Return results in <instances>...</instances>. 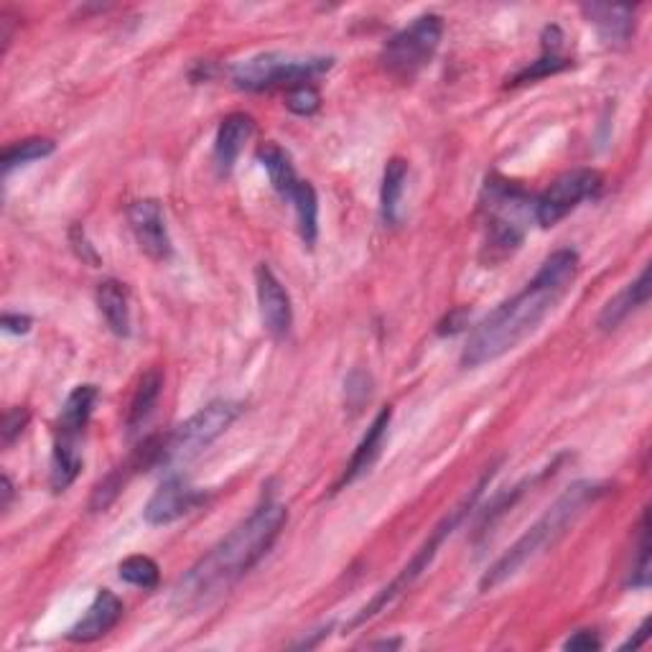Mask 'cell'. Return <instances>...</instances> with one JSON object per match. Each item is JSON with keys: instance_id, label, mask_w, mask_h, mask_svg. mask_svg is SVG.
<instances>
[{"instance_id": "1", "label": "cell", "mask_w": 652, "mask_h": 652, "mask_svg": "<svg viewBox=\"0 0 652 652\" xmlns=\"http://www.w3.org/2000/svg\"><path fill=\"white\" fill-rule=\"evenodd\" d=\"M579 276V255L576 250L563 248L556 250L540 265L536 278L528 281L521 294H515L510 301L500 304L497 309L479 321L471 329L467 347L461 352V365L482 367L494 363L507 352L528 340L536 329L544 324L548 313L559 306L565 290Z\"/></svg>"}, {"instance_id": "2", "label": "cell", "mask_w": 652, "mask_h": 652, "mask_svg": "<svg viewBox=\"0 0 652 652\" xmlns=\"http://www.w3.org/2000/svg\"><path fill=\"white\" fill-rule=\"evenodd\" d=\"M288 521L286 505L276 500H265L232 528L207 556H202L188 569L174 588L171 604L182 615L199 611L222 596L235 581L245 576L253 565L271 551L283 525Z\"/></svg>"}, {"instance_id": "3", "label": "cell", "mask_w": 652, "mask_h": 652, "mask_svg": "<svg viewBox=\"0 0 652 652\" xmlns=\"http://www.w3.org/2000/svg\"><path fill=\"white\" fill-rule=\"evenodd\" d=\"M604 494H607V487L599 482H588V479L573 482L569 490L540 515V521L530 525V528L510 546V551L484 573L482 581H479V588L490 592V588L505 584L507 579L517 576V573L528 563L536 561L538 556L551 551L565 533L573 528V523H576L596 500L604 497Z\"/></svg>"}, {"instance_id": "4", "label": "cell", "mask_w": 652, "mask_h": 652, "mask_svg": "<svg viewBox=\"0 0 652 652\" xmlns=\"http://www.w3.org/2000/svg\"><path fill=\"white\" fill-rule=\"evenodd\" d=\"M533 199L523 188L505 182L500 176H490L484 186L482 209L487 211V248L490 263L513 255L525 238V217H528Z\"/></svg>"}, {"instance_id": "5", "label": "cell", "mask_w": 652, "mask_h": 652, "mask_svg": "<svg viewBox=\"0 0 652 652\" xmlns=\"http://www.w3.org/2000/svg\"><path fill=\"white\" fill-rule=\"evenodd\" d=\"M492 477H494V467H490V471H484V477H482V479H479V482H477V487H474V490H471V494H467V497H465V502H461V505H459V507H454V510H451V513H449V515H446V517H444V521L436 525V528H434V533H431V536H428V540H426V544H423V546L419 548V551H415V556H413V559H411V563H408V565H405V569H403V571H400V573H398V576H396V579H392V581H390V584H388V586H385V588H382V592H380V594H377V596H375V599H373L370 604H367V607H365L363 611H359V615H357L355 619H352V627H357V625H365V622H367V619H373L375 615H380V611H382L385 607H390V604H392V602H396L400 594H405V592H408V588H411V586L415 584V581H419V576H421V573H423V571H428V565H431V561H434V559H436L438 548H442V544H444V540H446V538H449V536H451V533L459 528V525H461V521H465V517H467V515L471 513V507H474V505H477L479 494H482V490H484V487H487V484H490V479H492Z\"/></svg>"}, {"instance_id": "6", "label": "cell", "mask_w": 652, "mask_h": 652, "mask_svg": "<svg viewBox=\"0 0 652 652\" xmlns=\"http://www.w3.org/2000/svg\"><path fill=\"white\" fill-rule=\"evenodd\" d=\"M242 405L235 400H211L186 419L182 426L161 438L159 465L176 469L199 457V454L217 442L235 421L240 419Z\"/></svg>"}, {"instance_id": "7", "label": "cell", "mask_w": 652, "mask_h": 652, "mask_svg": "<svg viewBox=\"0 0 652 652\" xmlns=\"http://www.w3.org/2000/svg\"><path fill=\"white\" fill-rule=\"evenodd\" d=\"M332 69L329 57H290L283 52L255 54L232 69L235 88L245 92H263L276 88H298L311 84L317 77Z\"/></svg>"}, {"instance_id": "8", "label": "cell", "mask_w": 652, "mask_h": 652, "mask_svg": "<svg viewBox=\"0 0 652 652\" xmlns=\"http://www.w3.org/2000/svg\"><path fill=\"white\" fill-rule=\"evenodd\" d=\"M444 36V19L438 13H423L411 26L390 36L382 46V69L400 82H411L423 67L431 65Z\"/></svg>"}, {"instance_id": "9", "label": "cell", "mask_w": 652, "mask_h": 652, "mask_svg": "<svg viewBox=\"0 0 652 652\" xmlns=\"http://www.w3.org/2000/svg\"><path fill=\"white\" fill-rule=\"evenodd\" d=\"M599 188H602V176L596 174V171L592 169L565 171V174L556 179V182L536 199V207H533L536 222L540 227L559 225L561 219L569 217L581 202L592 199Z\"/></svg>"}, {"instance_id": "10", "label": "cell", "mask_w": 652, "mask_h": 652, "mask_svg": "<svg viewBox=\"0 0 652 652\" xmlns=\"http://www.w3.org/2000/svg\"><path fill=\"white\" fill-rule=\"evenodd\" d=\"M255 290L265 332H268L273 340H286L290 324H294V306H290L288 290L283 288L276 273L265 263L255 268Z\"/></svg>"}, {"instance_id": "11", "label": "cell", "mask_w": 652, "mask_h": 652, "mask_svg": "<svg viewBox=\"0 0 652 652\" xmlns=\"http://www.w3.org/2000/svg\"><path fill=\"white\" fill-rule=\"evenodd\" d=\"M133 235L138 245L151 261H169L171 258V238L167 230V217H163L161 204L156 199H140L128 211Z\"/></svg>"}, {"instance_id": "12", "label": "cell", "mask_w": 652, "mask_h": 652, "mask_svg": "<svg viewBox=\"0 0 652 652\" xmlns=\"http://www.w3.org/2000/svg\"><path fill=\"white\" fill-rule=\"evenodd\" d=\"M202 500H204L202 494L196 492L184 477L171 474L163 479L159 490L153 492V497L148 500V505L144 510L146 523H151V525L174 523V521H179V517H184L186 513H192V510L199 505Z\"/></svg>"}, {"instance_id": "13", "label": "cell", "mask_w": 652, "mask_h": 652, "mask_svg": "<svg viewBox=\"0 0 652 652\" xmlns=\"http://www.w3.org/2000/svg\"><path fill=\"white\" fill-rule=\"evenodd\" d=\"M255 133V121L248 113H230L219 123L215 138V169L219 176H227L238 163L242 148Z\"/></svg>"}, {"instance_id": "14", "label": "cell", "mask_w": 652, "mask_h": 652, "mask_svg": "<svg viewBox=\"0 0 652 652\" xmlns=\"http://www.w3.org/2000/svg\"><path fill=\"white\" fill-rule=\"evenodd\" d=\"M123 602L110 592V588H100L90 609L84 611V617L69 630L67 640L72 642H94L113 630L123 617Z\"/></svg>"}, {"instance_id": "15", "label": "cell", "mask_w": 652, "mask_h": 652, "mask_svg": "<svg viewBox=\"0 0 652 652\" xmlns=\"http://www.w3.org/2000/svg\"><path fill=\"white\" fill-rule=\"evenodd\" d=\"M98 398H100V392H98V388H94V385H77V388L69 392L67 403L59 413L57 438H61V442L80 444L84 428H88V423H90L94 405H98Z\"/></svg>"}, {"instance_id": "16", "label": "cell", "mask_w": 652, "mask_h": 652, "mask_svg": "<svg viewBox=\"0 0 652 652\" xmlns=\"http://www.w3.org/2000/svg\"><path fill=\"white\" fill-rule=\"evenodd\" d=\"M390 419H392V408H382V411L375 415L373 426L367 428V434L363 436V442H359L355 457L350 459V465H347V469H344L342 479L334 484V492H340L344 484L355 482V479L359 474H365V471L375 465V459L380 457V451H382L385 436H388Z\"/></svg>"}, {"instance_id": "17", "label": "cell", "mask_w": 652, "mask_h": 652, "mask_svg": "<svg viewBox=\"0 0 652 652\" xmlns=\"http://www.w3.org/2000/svg\"><path fill=\"white\" fill-rule=\"evenodd\" d=\"M648 301H650V268L645 265L638 281H632L622 294L609 298L607 306H604L599 313V319H596V327H599L602 332H611V329H617L627 317H630V313L642 309Z\"/></svg>"}, {"instance_id": "18", "label": "cell", "mask_w": 652, "mask_h": 652, "mask_svg": "<svg viewBox=\"0 0 652 652\" xmlns=\"http://www.w3.org/2000/svg\"><path fill=\"white\" fill-rule=\"evenodd\" d=\"M588 23H594L599 36L607 44H625L630 42V36L634 34V13L632 8H622V5H584L581 8Z\"/></svg>"}, {"instance_id": "19", "label": "cell", "mask_w": 652, "mask_h": 652, "mask_svg": "<svg viewBox=\"0 0 652 652\" xmlns=\"http://www.w3.org/2000/svg\"><path fill=\"white\" fill-rule=\"evenodd\" d=\"M161 388H163L161 370H148L144 377H140L138 388H136V392H133L128 419H125L128 436H136L138 431L146 426L148 419H151L156 411V403H159V398H161Z\"/></svg>"}, {"instance_id": "20", "label": "cell", "mask_w": 652, "mask_h": 652, "mask_svg": "<svg viewBox=\"0 0 652 652\" xmlns=\"http://www.w3.org/2000/svg\"><path fill=\"white\" fill-rule=\"evenodd\" d=\"M98 306L105 317L110 332L115 336H130V306H128V290L123 283L113 278L102 281L98 286Z\"/></svg>"}, {"instance_id": "21", "label": "cell", "mask_w": 652, "mask_h": 652, "mask_svg": "<svg viewBox=\"0 0 652 652\" xmlns=\"http://www.w3.org/2000/svg\"><path fill=\"white\" fill-rule=\"evenodd\" d=\"M286 199L294 204L296 209V219H298V232H301V240L306 248L317 245L319 238V196L317 188H313L309 182H298L290 188Z\"/></svg>"}, {"instance_id": "22", "label": "cell", "mask_w": 652, "mask_h": 652, "mask_svg": "<svg viewBox=\"0 0 652 652\" xmlns=\"http://www.w3.org/2000/svg\"><path fill=\"white\" fill-rule=\"evenodd\" d=\"M82 469V454H80V444L72 442H54V451H52V469H49V484L54 492H65L69 490V484L80 477Z\"/></svg>"}, {"instance_id": "23", "label": "cell", "mask_w": 652, "mask_h": 652, "mask_svg": "<svg viewBox=\"0 0 652 652\" xmlns=\"http://www.w3.org/2000/svg\"><path fill=\"white\" fill-rule=\"evenodd\" d=\"M408 179V161L390 159L382 174V188H380V209L385 225H398V209L400 199H403V188Z\"/></svg>"}, {"instance_id": "24", "label": "cell", "mask_w": 652, "mask_h": 652, "mask_svg": "<svg viewBox=\"0 0 652 652\" xmlns=\"http://www.w3.org/2000/svg\"><path fill=\"white\" fill-rule=\"evenodd\" d=\"M258 161L263 163L265 171H268L273 188H276L283 199H286L290 188H294V184L298 182L294 163H290V156L276 144H265L261 146V151H258Z\"/></svg>"}, {"instance_id": "25", "label": "cell", "mask_w": 652, "mask_h": 652, "mask_svg": "<svg viewBox=\"0 0 652 652\" xmlns=\"http://www.w3.org/2000/svg\"><path fill=\"white\" fill-rule=\"evenodd\" d=\"M54 144L52 138H26V140H19V144H11L3 151V174L8 176L13 169L19 167H26L31 161H38V159H46V156L54 153Z\"/></svg>"}, {"instance_id": "26", "label": "cell", "mask_w": 652, "mask_h": 652, "mask_svg": "<svg viewBox=\"0 0 652 652\" xmlns=\"http://www.w3.org/2000/svg\"><path fill=\"white\" fill-rule=\"evenodd\" d=\"M117 573H121L125 584L144 588V592H151V588L159 586V579H161L159 563L148 559V556H128V559L117 565Z\"/></svg>"}, {"instance_id": "27", "label": "cell", "mask_w": 652, "mask_h": 652, "mask_svg": "<svg viewBox=\"0 0 652 652\" xmlns=\"http://www.w3.org/2000/svg\"><path fill=\"white\" fill-rule=\"evenodd\" d=\"M627 584L634 588H648V584H650V515H648V510L642 513L638 561H634V565H632L630 581H627Z\"/></svg>"}, {"instance_id": "28", "label": "cell", "mask_w": 652, "mask_h": 652, "mask_svg": "<svg viewBox=\"0 0 652 652\" xmlns=\"http://www.w3.org/2000/svg\"><path fill=\"white\" fill-rule=\"evenodd\" d=\"M286 105H288L290 113L309 117V115H313L321 107V94L317 92V88H313V84H298V88H290L288 90Z\"/></svg>"}, {"instance_id": "29", "label": "cell", "mask_w": 652, "mask_h": 652, "mask_svg": "<svg viewBox=\"0 0 652 652\" xmlns=\"http://www.w3.org/2000/svg\"><path fill=\"white\" fill-rule=\"evenodd\" d=\"M569 65H571V61H569V59H563V57H559V54H551V57H548V54H546V57H544V59H538L533 67L523 69V72L517 75L515 80H513V84L536 82V80H540V77H548V75L561 72V69H565Z\"/></svg>"}, {"instance_id": "30", "label": "cell", "mask_w": 652, "mask_h": 652, "mask_svg": "<svg viewBox=\"0 0 652 652\" xmlns=\"http://www.w3.org/2000/svg\"><path fill=\"white\" fill-rule=\"evenodd\" d=\"M26 423H28L26 408H11V411L3 415V428H0V434H3V444L11 446L15 438L23 434Z\"/></svg>"}, {"instance_id": "31", "label": "cell", "mask_w": 652, "mask_h": 652, "mask_svg": "<svg viewBox=\"0 0 652 652\" xmlns=\"http://www.w3.org/2000/svg\"><path fill=\"white\" fill-rule=\"evenodd\" d=\"M565 650H581V652H592V650H602V640L596 638L594 630H579L576 634H571L565 640Z\"/></svg>"}, {"instance_id": "32", "label": "cell", "mask_w": 652, "mask_h": 652, "mask_svg": "<svg viewBox=\"0 0 652 652\" xmlns=\"http://www.w3.org/2000/svg\"><path fill=\"white\" fill-rule=\"evenodd\" d=\"M3 329L11 334H26L31 329V319L23 313H3Z\"/></svg>"}, {"instance_id": "33", "label": "cell", "mask_w": 652, "mask_h": 652, "mask_svg": "<svg viewBox=\"0 0 652 652\" xmlns=\"http://www.w3.org/2000/svg\"><path fill=\"white\" fill-rule=\"evenodd\" d=\"M648 627H650V622H648V619H645V622H642V627H640V630H638V638H634V640H627L625 645H622V650H630V648H632V650H638V648L642 645V642H645V640L650 638Z\"/></svg>"}, {"instance_id": "34", "label": "cell", "mask_w": 652, "mask_h": 652, "mask_svg": "<svg viewBox=\"0 0 652 652\" xmlns=\"http://www.w3.org/2000/svg\"><path fill=\"white\" fill-rule=\"evenodd\" d=\"M11 497H13V484H11V477L3 474V510H8V505H11Z\"/></svg>"}, {"instance_id": "35", "label": "cell", "mask_w": 652, "mask_h": 652, "mask_svg": "<svg viewBox=\"0 0 652 652\" xmlns=\"http://www.w3.org/2000/svg\"><path fill=\"white\" fill-rule=\"evenodd\" d=\"M400 645H403L400 640H380V642H373L370 648H400Z\"/></svg>"}]
</instances>
